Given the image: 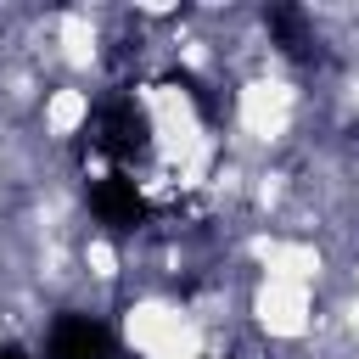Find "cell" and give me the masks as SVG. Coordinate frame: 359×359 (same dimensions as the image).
<instances>
[{
	"label": "cell",
	"mask_w": 359,
	"mask_h": 359,
	"mask_svg": "<svg viewBox=\"0 0 359 359\" xmlns=\"http://www.w3.org/2000/svg\"><path fill=\"white\" fill-rule=\"evenodd\" d=\"M320 325V292L297 280H252L247 292V331H258L275 348H303Z\"/></svg>",
	"instance_id": "obj_1"
},
{
	"label": "cell",
	"mask_w": 359,
	"mask_h": 359,
	"mask_svg": "<svg viewBox=\"0 0 359 359\" xmlns=\"http://www.w3.org/2000/svg\"><path fill=\"white\" fill-rule=\"evenodd\" d=\"M95 123V90L90 84H50L45 90V101H39V112H34V129L56 146V151H67L84 129Z\"/></svg>",
	"instance_id": "obj_2"
}]
</instances>
